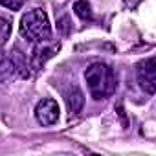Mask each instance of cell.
Masks as SVG:
<instances>
[{"label": "cell", "mask_w": 156, "mask_h": 156, "mask_svg": "<svg viewBox=\"0 0 156 156\" xmlns=\"http://www.w3.org/2000/svg\"><path fill=\"white\" fill-rule=\"evenodd\" d=\"M59 50H61V44H53V46H44V42L37 44V48H35V51H33V55H31V68L39 70V68H41L48 59H51Z\"/></svg>", "instance_id": "6"}, {"label": "cell", "mask_w": 156, "mask_h": 156, "mask_svg": "<svg viewBox=\"0 0 156 156\" xmlns=\"http://www.w3.org/2000/svg\"><path fill=\"white\" fill-rule=\"evenodd\" d=\"M9 77H19V73H17V66H15L13 59L9 55H6L2 59V66H0V79L6 83Z\"/></svg>", "instance_id": "7"}, {"label": "cell", "mask_w": 156, "mask_h": 156, "mask_svg": "<svg viewBox=\"0 0 156 156\" xmlns=\"http://www.w3.org/2000/svg\"><path fill=\"white\" fill-rule=\"evenodd\" d=\"M125 2V6L129 8V9H136L140 4H141V0H123Z\"/></svg>", "instance_id": "13"}, {"label": "cell", "mask_w": 156, "mask_h": 156, "mask_svg": "<svg viewBox=\"0 0 156 156\" xmlns=\"http://www.w3.org/2000/svg\"><path fill=\"white\" fill-rule=\"evenodd\" d=\"M19 31L28 42H33V44L48 42L51 39V24L46 11L41 8H35L24 13L19 24Z\"/></svg>", "instance_id": "2"}, {"label": "cell", "mask_w": 156, "mask_h": 156, "mask_svg": "<svg viewBox=\"0 0 156 156\" xmlns=\"http://www.w3.org/2000/svg\"><path fill=\"white\" fill-rule=\"evenodd\" d=\"M64 101H66L70 116H77L85 107V94L81 92L79 87H70L64 94Z\"/></svg>", "instance_id": "5"}, {"label": "cell", "mask_w": 156, "mask_h": 156, "mask_svg": "<svg viewBox=\"0 0 156 156\" xmlns=\"http://www.w3.org/2000/svg\"><path fill=\"white\" fill-rule=\"evenodd\" d=\"M116 112L121 116V119H123V127H127L129 125V121H127V116H125V110H123V105L119 103V105H116Z\"/></svg>", "instance_id": "12"}, {"label": "cell", "mask_w": 156, "mask_h": 156, "mask_svg": "<svg viewBox=\"0 0 156 156\" xmlns=\"http://www.w3.org/2000/svg\"><path fill=\"white\" fill-rule=\"evenodd\" d=\"M59 112H61L59 103L51 98H44L35 107V119L42 127H50V125H55L59 121Z\"/></svg>", "instance_id": "4"}, {"label": "cell", "mask_w": 156, "mask_h": 156, "mask_svg": "<svg viewBox=\"0 0 156 156\" xmlns=\"http://www.w3.org/2000/svg\"><path fill=\"white\" fill-rule=\"evenodd\" d=\"M0 4H2V8H6L9 11H19L26 4V0H0Z\"/></svg>", "instance_id": "11"}, {"label": "cell", "mask_w": 156, "mask_h": 156, "mask_svg": "<svg viewBox=\"0 0 156 156\" xmlns=\"http://www.w3.org/2000/svg\"><path fill=\"white\" fill-rule=\"evenodd\" d=\"M0 28H2V37H0L2 39V46H6L11 35V20L8 17H0Z\"/></svg>", "instance_id": "10"}, {"label": "cell", "mask_w": 156, "mask_h": 156, "mask_svg": "<svg viewBox=\"0 0 156 156\" xmlns=\"http://www.w3.org/2000/svg\"><path fill=\"white\" fill-rule=\"evenodd\" d=\"M73 13L81 20H92V6L88 0H77L73 2Z\"/></svg>", "instance_id": "8"}, {"label": "cell", "mask_w": 156, "mask_h": 156, "mask_svg": "<svg viewBox=\"0 0 156 156\" xmlns=\"http://www.w3.org/2000/svg\"><path fill=\"white\" fill-rule=\"evenodd\" d=\"M136 81L145 94H156V55L138 62Z\"/></svg>", "instance_id": "3"}, {"label": "cell", "mask_w": 156, "mask_h": 156, "mask_svg": "<svg viewBox=\"0 0 156 156\" xmlns=\"http://www.w3.org/2000/svg\"><path fill=\"white\" fill-rule=\"evenodd\" d=\"M72 28H73V26H72V20H70L68 15H62V17L57 19V31H59L62 37H70Z\"/></svg>", "instance_id": "9"}, {"label": "cell", "mask_w": 156, "mask_h": 156, "mask_svg": "<svg viewBox=\"0 0 156 156\" xmlns=\"http://www.w3.org/2000/svg\"><path fill=\"white\" fill-rule=\"evenodd\" d=\"M85 81L88 85L90 96L98 101L110 98L118 87V77L114 70L105 62H92L85 70Z\"/></svg>", "instance_id": "1"}]
</instances>
